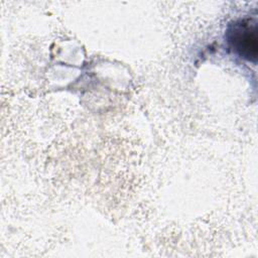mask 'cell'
<instances>
[{"instance_id":"6da1fadb","label":"cell","mask_w":258,"mask_h":258,"mask_svg":"<svg viewBox=\"0 0 258 258\" xmlns=\"http://www.w3.org/2000/svg\"><path fill=\"white\" fill-rule=\"evenodd\" d=\"M226 38L230 48L240 57L256 62L258 56V31L252 19H241L231 24Z\"/></svg>"}]
</instances>
